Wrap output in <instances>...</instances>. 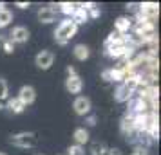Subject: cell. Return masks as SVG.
I'll return each mask as SVG.
<instances>
[{
	"instance_id": "cell-4",
	"label": "cell",
	"mask_w": 161,
	"mask_h": 155,
	"mask_svg": "<svg viewBox=\"0 0 161 155\" xmlns=\"http://www.w3.org/2000/svg\"><path fill=\"white\" fill-rule=\"evenodd\" d=\"M35 63H36L38 69L47 70V69H51V65L54 63V54H53L51 51H40L36 54V58H35Z\"/></svg>"
},
{
	"instance_id": "cell-8",
	"label": "cell",
	"mask_w": 161,
	"mask_h": 155,
	"mask_svg": "<svg viewBox=\"0 0 161 155\" xmlns=\"http://www.w3.org/2000/svg\"><path fill=\"white\" fill-rule=\"evenodd\" d=\"M35 97H36V92H35V89H33L31 85H24L22 89H20V92H18V99H20L25 106L33 103Z\"/></svg>"
},
{
	"instance_id": "cell-15",
	"label": "cell",
	"mask_w": 161,
	"mask_h": 155,
	"mask_svg": "<svg viewBox=\"0 0 161 155\" xmlns=\"http://www.w3.org/2000/svg\"><path fill=\"white\" fill-rule=\"evenodd\" d=\"M13 22V13L9 9H0V27H6Z\"/></svg>"
},
{
	"instance_id": "cell-5",
	"label": "cell",
	"mask_w": 161,
	"mask_h": 155,
	"mask_svg": "<svg viewBox=\"0 0 161 155\" xmlns=\"http://www.w3.org/2000/svg\"><path fill=\"white\" fill-rule=\"evenodd\" d=\"M27 40H29V31L24 25L15 27V29L11 31V34H9V42L11 44H25Z\"/></svg>"
},
{
	"instance_id": "cell-22",
	"label": "cell",
	"mask_w": 161,
	"mask_h": 155,
	"mask_svg": "<svg viewBox=\"0 0 161 155\" xmlns=\"http://www.w3.org/2000/svg\"><path fill=\"white\" fill-rule=\"evenodd\" d=\"M109 155H121V152L118 148H109Z\"/></svg>"
},
{
	"instance_id": "cell-11",
	"label": "cell",
	"mask_w": 161,
	"mask_h": 155,
	"mask_svg": "<svg viewBox=\"0 0 161 155\" xmlns=\"http://www.w3.org/2000/svg\"><path fill=\"white\" fill-rule=\"evenodd\" d=\"M87 18H89V13L85 11V6H78V8H76V11H74V15H73V18H71V20H73V22L76 23V25H78V23L87 22Z\"/></svg>"
},
{
	"instance_id": "cell-6",
	"label": "cell",
	"mask_w": 161,
	"mask_h": 155,
	"mask_svg": "<svg viewBox=\"0 0 161 155\" xmlns=\"http://www.w3.org/2000/svg\"><path fill=\"white\" fill-rule=\"evenodd\" d=\"M74 112L78 114V116H89V112H91V99L85 96H78L74 99Z\"/></svg>"
},
{
	"instance_id": "cell-20",
	"label": "cell",
	"mask_w": 161,
	"mask_h": 155,
	"mask_svg": "<svg viewBox=\"0 0 161 155\" xmlns=\"http://www.w3.org/2000/svg\"><path fill=\"white\" fill-rule=\"evenodd\" d=\"M132 155H148V152H147V148L139 146V148H136V152H134Z\"/></svg>"
},
{
	"instance_id": "cell-13",
	"label": "cell",
	"mask_w": 161,
	"mask_h": 155,
	"mask_svg": "<svg viewBox=\"0 0 161 155\" xmlns=\"http://www.w3.org/2000/svg\"><path fill=\"white\" fill-rule=\"evenodd\" d=\"M8 108L13 112V114H22V112L25 110V105H24L18 97H13V99L8 101Z\"/></svg>"
},
{
	"instance_id": "cell-25",
	"label": "cell",
	"mask_w": 161,
	"mask_h": 155,
	"mask_svg": "<svg viewBox=\"0 0 161 155\" xmlns=\"http://www.w3.org/2000/svg\"><path fill=\"white\" fill-rule=\"evenodd\" d=\"M0 155H6V153H0Z\"/></svg>"
},
{
	"instance_id": "cell-14",
	"label": "cell",
	"mask_w": 161,
	"mask_h": 155,
	"mask_svg": "<svg viewBox=\"0 0 161 155\" xmlns=\"http://www.w3.org/2000/svg\"><path fill=\"white\" fill-rule=\"evenodd\" d=\"M129 27H130V20L127 18V16H121V18H118L116 22V29L119 34H125L127 31H129Z\"/></svg>"
},
{
	"instance_id": "cell-7",
	"label": "cell",
	"mask_w": 161,
	"mask_h": 155,
	"mask_svg": "<svg viewBox=\"0 0 161 155\" xmlns=\"http://www.w3.org/2000/svg\"><path fill=\"white\" fill-rule=\"evenodd\" d=\"M65 89L67 92H71V94H80L81 89H83V81H81V78L78 74H73V76H69L65 80Z\"/></svg>"
},
{
	"instance_id": "cell-17",
	"label": "cell",
	"mask_w": 161,
	"mask_h": 155,
	"mask_svg": "<svg viewBox=\"0 0 161 155\" xmlns=\"http://www.w3.org/2000/svg\"><path fill=\"white\" fill-rule=\"evenodd\" d=\"M60 8H62V13H65V15H74V11L78 8V4H71V2H64V4H60Z\"/></svg>"
},
{
	"instance_id": "cell-21",
	"label": "cell",
	"mask_w": 161,
	"mask_h": 155,
	"mask_svg": "<svg viewBox=\"0 0 161 155\" xmlns=\"http://www.w3.org/2000/svg\"><path fill=\"white\" fill-rule=\"evenodd\" d=\"M4 51L8 52V54H11V52H13V44H11V42H6V44H4Z\"/></svg>"
},
{
	"instance_id": "cell-12",
	"label": "cell",
	"mask_w": 161,
	"mask_h": 155,
	"mask_svg": "<svg viewBox=\"0 0 161 155\" xmlns=\"http://www.w3.org/2000/svg\"><path fill=\"white\" fill-rule=\"evenodd\" d=\"M74 141H76L78 146L87 144L89 142V132L85 130V128H76V130H74Z\"/></svg>"
},
{
	"instance_id": "cell-16",
	"label": "cell",
	"mask_w": 161,
	"mask_h": 155,
	"mask_svg": "<svg viewBox=\"0 0 161 155\" xmlns=\"http://www.w3.org/2000/svg\"><path fill=\"white\" fill-rule=\"evenodd\" d=\"M91 153L92 155H109V148L105 146L103 142H94L91 148Z\"/></svg>"
},
{
	"instance_id": "cell-10",
	"label": "cell",
	"mask_w": 161,
	"mask_h": 155,
	"mask_svg": "<svg viewBox=\"0 0 161 155\" xmlns=\"http://www.w3.org/2000/svg\"><path fill=\"white\" fill-rule=\"evenodd\" d=\"M73 54H74V58H76V59H80V61H85V59H87L89 56H91V51H89V47H87V45L78 44L76 47H74Z\"/></svg>"
},
{
	"instance_id": "cell-9",
	"label": "cell",
	"mask_w": 161,
	"mask_h": 155,
	"mask_svg": "<svg viewBox=\"0 0 161 155\" xmlns=\"http://www.w3.org/2000/svg\"><path fill=\"white\" fill-rule=\"evenodd\" d=\"M38 20L42 23H51L56 20V9L49 6V8H42L38 11Z\"/></svg>"
},
{
	"instance_id": "cell-24",
	"label": "cell",
	"mask_w": 161,
	"mask_h": 155,
	"mask_svg": "<svg viewBox=\"0 0 161 155\" xmlns=\"http://www.w3.org/2000/svg\"><path fill=\"white\" fill-rule=\"evenodd\" d=\"M2 108H4V105H2V101H0V110H2Z\"/></svg>"
},
{
	"instance_id": "cell-1",
	"label": "cell",
	"mask_w": 161,
	"mask_h": 155,
	"mask_svg": "<svg viewBox=\"0 0 161 155\" xmlns=\"http://www.w3.org/2000/svg\"><path fill=\"white\" fill-rule=\"evenodd\" d=\"M76 31H78V25H76L71 18H69V20H64V22L56 27V31H54V40H56L60 45H65L67 42L76 34Z\"/></svg>"
},
{
	"instance_id": "cell-3",
	"label": "cell",
	"mask_w": 161,
	"mask_h": 155,
	"mask_svg": "<svg viewBox=\"0 0 161 155\" xmlns=\"http://www.w3.org/2000/svg\"><path fill=\"white\" fill-rule=\"evenodd\" d=\"M9 141H11V144H15L18 148H33L36 146L38 137L35 132H20V133H15Z\"/></svg>"
},
{
	"instance_id": "cell-23",
	"label": "cell",
	"mask_w": 161,
	"mask_h": 155,
	"mask_svg": "<svg viewBox=\"0 0 161 155\" xmlns=\"http://www.w3.org/2000/svg\"><path fill=\"white\" fill-rule=\"evenodd\" d=\"M16 8H20V9H27V8H29V2H27V4H25V2H18V4H16Z\"/></svg>"
},
{
	"instance_id": "cell-19",
	"label": "cell",
	"mask_w": 161,
	"mask_h": 155,
	"mask_svg": "<svg viewBox=\"0 0 161 155\" xmlns=\"http://www.w3.org/2000/svg\"><path fill=\"white\" fill-rule=\"evenodd\" d=\"M67 152H69V155H85V152H83V146H78V144L71 146Z\"/></svg>"
},
{
	"instance_id": "cell-18",
	"label": "cell",
	"mask_w": 161,
	"mask_h": 155,
	"mask_svg": "<svg viewBox=\"0 0 161 155\" xmlns=\"http://www.w3.org/2000/svg\"><path fill=\"white\" fill-rule=\"evenodd\" d=\"M8 92H9V87L4 78H0V101H4L8 97Z\"/></svg>"
},
{
	"instance_id": "cell-2",
	"label": "cell",
	"mask_w": 161,
	"mask_h": 155,
	"mask_svg": "<svg viewBox=\"0 0 161 155\" xmlns=\"http://www.w3.org/2000/svg\"><path fill=\"white\" fill-rule=\"evenodd\" d=\"M138 85H139V78H138V76H132L130 80H127V78H125V81L118 87L116 94H114L116 101H119V103H123V101H130L134 90L138 89Z\"/></svg>"
}]
</instances>
